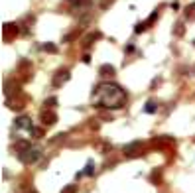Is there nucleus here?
I'll return each instance as SVG.
<instances>
[{
	"mask_svg": "<svg viewBox=\"0 0 195 193\" xmlns=\"http://www.w3.org/2000/svg\"><path fill=\"white\" fill-rule=\"evenodd\" d=\"M57 120V114L53 112V110H50V109H46V110H42V124H46V126H50V124H53V122Z\"/></svg>",
	"mask_w": 195,
	"mask_h": 193,
	"instance_id": "obj_1",
	"label": "nucleus"
},
{
	"mask_svg": "<svg viewBox=\"0 0 195 193\" xmlns=\"http://www.w3.org/2000/svg\"><path fill=\"white\" fill-rule=\"evenodd\" d=\"M69 71L67 69H63V71H57V75L53 77V87H59V85H63V83H67L69 81Z\"/></svg>",
	"mask_w": 195,
	"mask_h": 193,
	"instance_id": "obj_2",
	"label": "nucleus"
},
{
	"mask_svg": "<svg viewBox=\"0 0 195 193\" xmlns=\"http://www.w3.org/2000/svg\"><path fill=\"white\" fill-rule=\"evenodd\" d=\"M40 156H42V152H40V150H30L28 154H22L20 160L24 162V164H32V162H36Z\"/></svg>",
	"mask_w": 195,
	"mask_h": 193,
	"instance_id": "obj_3",
	"label": "nucleus"
},
{
	"mask_svg": "<svg viewBox=\"0 0 195 193\" xmlns=\"http://www.w3.org/2000/svg\"><path fill=\"white\" fill-rule=\"evenodd\" d=\"M16 126H18V128H22V130H30V128H32L30 116H20V118H16Z\"/></svg>",
	"mask_w": 195,
	"mask_h": 193,
	"instance_id": "obj_4",
	"label": "nucleus"
},
{
	"mask_svg": "<svg viewBox=\"0 0 195 193\" xmlns=\"http://www.w3.org/2000/svg\"><path fill=\"white\" fill-rule=\"evenodd\" d=\"M18 34V28H16V24H4V38L8 40L10 36H16Z\"/></svg>",
	"mask_w": 195,
	"mask_h": 193,
	"instance_id": "obj_5",
	"label": "nucleus"
},
{
	"mask_svg": "<svg viewBox=\"0 0 195 193\" xmlns=\"http://www.w3.org/2000/svg\"><path fill=\"white\" fill-rule=\"evenodd\" d=\"M156 110H158V105H156L154 101H148V103H146V106H144V112L146 114H154Z\"/></svg>",
	"mask_w": 195,
	"mask_h": 193,
	"instance_id": "obj_6",
	"label": "nucleus"
},
{
	"mask_svg": "<svg viewBox=\"0 0 195 193\" xmlns=\"http://www.w3.org/2000/svg\"><path fill=\"white\" fill-rule=\"evenodd\" d=\"M101 75H114V67L112 65H103L101 67Z\"/></svg>",
	"mask_w": 195,
	"mask_h": 193,
	"instance_id": "obj_7",
	"label": "nucleus"
},
{
	"mask_svg": "<svg viewBox=\"0 0 195 193\" xmlns=\"http://www.w3.org/2000/svg\"><path fill=\"white\" fill-rule=\"evenodd\" d=\"M83 173H85V176H93V173H95V164H93V162H87Z\"/></svg>",
	"mask_w": 195,
	"mask_h": 193,
	"instance_id": "obj_8",
	"label": "nucleus"
},
{
	"mask_svg": "<svg viewBox=\"0 0 195 193\" xmlns=\"http://www.w3.org/2000/svg\"><path fill=\"white\" fill-rule=\"evenodd\" d=\"M195 18V2L187 6V20H193Z\"/></svg>",
	"mask_w": 195,
	"mask_h": 193,
	"instance_id": "obj_9",
	"label": "nucleus"
},
{
	"mask_svg": "<svg viewBox=\"0 0 195 193\" xmlns=\"http://www.w3.org/2000/svg\"><path fill=\"white\" fill-rule=\"evenodd\" d=\"M43 49H46L47 53H55V51H57V46H55V43H43Z\"/></svg>",
	"mask_w": 195,
	"mask_h": 193,
	"instance_id": "obj_10",
	"label": "nucleus"
},
{
	"mask_svg": "<svg viewBox=\"0 0 195 193\" xmlns=\"http://www.w3.org/2000/svg\"><path fill=\"white\" fill-rule=\"evenodd\" d=\"M144 30H146V22H140V24L134 26V32H136V34H142Z\"/></svg>",
	"mask_w": 195,
	"mask_h": 193,
	"instance_id": "obj_11",
	"label": "nucleus"
},
{
	"mask_svg": "<svg viewBox=\"0 0 195 193\" xmlns=\"http://www.w3.org/2000/svg\"><path fill=\"white\" fill-rule=\"evenodd\" d=\"M61 193H77V185H75V183H71V185H67V187L65 189H63V191Z\"/></svg>",
	"mask_w": 195,
	"mask_h": 193,
	"instance_id": "obj_12",
	"label": "nucleus"
},
{
	"mask_svg": "<svg viewBox=\"0 0 195 193\" xmlns=\"http://www.w3.org/2000/svg\"><path fill=\"white\" fill-rule=\"evenodd\" d=\"M55 103H57V99H55V96H50V99L46 101V106H47V109H51V106H55Z\"/></svg>",
	"mask_w": 195,
	"mask_h": 193,
	"instance_id": "obj_13",
	"label": "nucleus"
},
{
	"mask_svg": "<svg viewBox=\"0 0 195 193\" xmlns=\"http://www.w3.org/2000/svg\"><path fill=\"white\" fill-rule=\"evenodd\" d=\"M16 148H18V150H28L30 144H28V142H18V144H16Z\"/></svg>",
	"mask_w": 195,
	"mask_h": 193,
	"instance_id": "obj_14",
	"label": "nucleus"
},
{
	"mask_svg": "<svg viewBox=\"0 0 195 193\" xmlns=\"http://www.w3.org/2000/svg\"><path fill=\"white\" fill-rule=\"evenodd\" d=\"M112 2H114V0H103V2H101V6H103V8H107V6L112 4Z\"/></svg>",
	"mask_w": 195,
	"mask_h": 193,
	"instance_id": "obj_15",
	"label": "nucleus"
},
{
	"mask_svg": "<svg viewBox=\"0 0 195 193\" xmlns=\"http://www.w3.org/2000/svg\"><path fill=\"white\" fill-rule=\"evenodd\" d=\"M83 63H91V57H89V55H83Z\"/></svg>",
	"mask_w": 195,
	"mask_h": 193,
	"instance_id": "obj_16",
	"label": "nucleus"
},
{
	"mask_svg": "<svg viewBox=\"0 0 195 193\" xmlns=\"http://www.w3.org/2000/svg\"><path fill=\"white\" fill-rule=\"evenodd\" d=\"M193 43H195V42H193Z\"/></svg>",
	"mask_w": 195,
	"mask_h": 193,
	"instance_id": "obj_17",
	"label": "nucleus"
}]
</instances>
